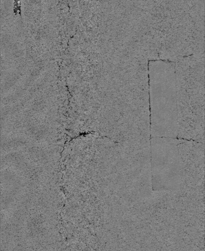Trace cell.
Returning a JSON list of instances; mask_svg holds the SVG:
<instances>
[{"label": "cell", "mask_w": 205, "mask_h": 251, "mask_svg": "<svg viewBox=\"0 0 205 251\" xmlns=\"http://www.w3.org/2000/svg\"><path fill=\"white\" fill-rule=\"evenodd\" d=\"M180 139L151 137V187L155 191H178L183 184L179 151Z\"/></svg>", "instance_id": "6da1fadb"}]
</instances>
